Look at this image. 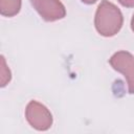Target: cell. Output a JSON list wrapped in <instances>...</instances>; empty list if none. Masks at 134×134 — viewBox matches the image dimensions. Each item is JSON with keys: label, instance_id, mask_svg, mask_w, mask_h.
Returning <instances> with one entry per match:
<instances>
[{"label": "cell", "instance_id": "9c48e42d", "mask_svg": "<svg viewBox=\"0 0 134 134\" xmlns=\"http://www.w3.org/2000/svg\"><path fill=\"white\" fill-rule=\"evenodd\" d=\"M131 29H132L133 32H134V14H133L132 19H131Z\"/></svg>", "mask_w": 134, "mask_h": 134}, {"label": "cell", "instance_id": "5b68a950", "mask_svg": "<svg viewBox=\"0 0 134 134\" xmlns=\"http://www.w3.org/2000/svg\"><path fill=\"white\" fill-rule=\"evenodd\" d=\"M21 9V0H0V13L4 17H14Z\"/></svg>", "mask_w": 134, "mask_h": 134}, {"label": "cell", "instance_id": "3957f363", "mask_svg": "<svg viewBox=\"0 0 134 134\" xmlns=\"http://www.w3.org/2000/svg\"><path fill=\"white\" fill-rule=\"evenodd\" d=\"M109 64L125 76L129 93L134 94V57L129 51L119 50L109 59Z\"/></svg>", "mask_w": 134, "mask_h": 134}, {"label": "cell", "instance_id": "ba28073f", "mask_svg": "<svg viewBox=\"0 0 134 134\" xmlns=\"http://www.w3.org/2000/svg\"><path fill=\"white\" fill-rule=\"evenodd\" d=\"M83 3H85V4H93V3H95L97 0H81Z\"/></svg>", "mask_w": 134, "mask_h": 134}, {"label": "cell", "instance_id": "7a4b0ae2", "mask_svg": "<svg viewBox=\"0 0 134 134\" xmlns=\"http://www.w3.org/2000/svg\"><path fill=\"white\" fill-rule=\"evenodd\" d=\"M25 117L28 124L38 131H46L52 126V114L43 104L30 100L25 109Z\"/></svg>", "mask_w": 134, "mask_h": 134}, {"label": "cell", "instance_id": "52a82bcc", "mask_svg": "<svg viewBox=\"0 0 134 134\" xmlns=\"http://www.w3.org/2000/svg\"><path fill=\"white\" fill-rule=\"evenodd\" d=\"M118 2L125 7H134V0H118Z\"/></svg>", "mask_w": 134, "mask_h": 134}, {"label": "cell", "instance_id": "6da1fadb", "mask_svg": "<svg viewBox=\"0 0 134 134\" xmlns=\"http://www.w3.org/2000/svg\"><path fill=\"white\" fill-rule=\"evenodd\" d=\"M124 17L120 9L108 0H103L95 12L94 26L103 37H113L121 28Z\"/></svg>", "mask_w": 134, "mask_h": 134}, {"label": "cell", "instance_id": "277c9868", "mask_svg": "<svg viewBox=\"0 0 134 134\" xmlns=\"http://www.w3.org/2000/svg\"><path fill=\"white\" fill-rule=\"evenodd\" d=\"M29 1L31 6L37 10L40 17L47 22L58 21L66 16V8L60 0H29Z\"/></svg>", "mask_w": 134, "mask_h": 134}, {"label": "cell", "instance_id": "8992f818", "mask_svg": "<svg viewBox=\"0 0 134 134\" xmlns=\"http://www.w3.org/2000/svg\"><path fill=\"white\" fill-rule=\"evenodd\" d=\"M12 79V73L9 68L6 65L5 59L3 55H1V67H0V86L5 87Z\"/></svg>", "mask_w": 134, "mask_h": 134}]
</instances>
